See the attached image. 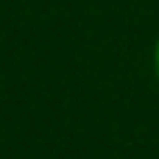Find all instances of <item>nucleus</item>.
<instances>
[{"instance_id":"f257e3e1","label":"nucleus","mask_w":159,"mask_h":159,"mask_svg":"<svg viewBox=\"0 0 159 159\" xmlns=\"http://www.w3.org/2000/svg\"><path fill=\"white\" fill-rule=\"evenodd\" d=\"M157 73H159V48H157Z\"/></svg>"}]
</instances>
